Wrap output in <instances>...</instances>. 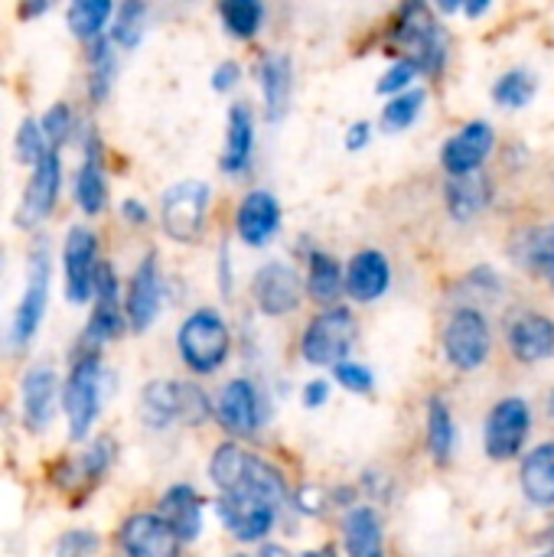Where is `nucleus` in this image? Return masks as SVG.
<instances>
[{
    "label": "nucleus",
    "mask_w": 554,
    "mask_h": 557,
    "mask_svg": "<svg viewBox=\"0 0 554 557\" xmlns=\"http://www.w3.org/2000/svg\"><path fill=\"white\" fill-rule=\"evenodd\" d=\"M545 542L552 545V552H554V525H552V529H549V532H545Z\"/></svg>",
    "instance_id": "nucleus-55"
},
{
    "label": "nucleus",
    "mask_w": 554,
    "mask_h": 557,
    "mask_svg": "<svg viewBox=\"0 0 554 557\" xmlns=\"http://www.w3.org/2000/svg\"><path fill=\"white\" fill-rule=\"evenodd\" d=\"M330 395H333V385H330L327 379H310V382L304 385V392H300V405H304L307 411H317V408H323V405L330 401Z\"/></svg>",
    "instance_id": "nucleus-47"
},
{
    "label": "nucleus",
    "mask_w": 554,
    "mask_h": 557,
    "mask_svg": "<svg viewBox=\"0 0 554 557\" xmlns=\"http://www.w3.org/2000/svg\"><path fill=\"white\" fill-rule=\"evenodd\" d=\"M232 261H229V248H222V261H219V277H222V294H232Z\"/></svg>",
    "instance_id": "nucleus-50"
},
{
    "label": "nucleus",
    "mask_w": 554,
    "mask_h": 557,
    "mask_svg": "<svg viewBox=\"0 0 554 557\" xmlns=\"http://www.w3.org/2000/svg\"><path fill=\"white\" fill-rule=\"evenodd\" d=\"M493 199V186L487 176L473 173V176H460V180H447L444 186V202H447V212L454 222H473L480 212H487Z\"/></svg>",
    "instance_id": "nucleus-32"
},
{
    "label": "nucleus",
    "mask_w": 554,
    "mask_h": 557,
    "mask_svg": "<svg viewBox=\"0 0 554 557\" xmlns=\"http://www.w3.org/2000/svg\"><path fill=\"white\" fill-rule=\"evenodd\" d=\"M359 323L356 313L343 304L313 313L300 333V359L313 369H336L356 349Z\"/></svg>",
    "instance_id": "nucleus-6"
},
{
    "label": "nucleus",
    "mask_w": 554,
    "mask_h": 557,
    "mask_svg": "<svg viewBox=\"0 0 554 557\" xmlns=\"http://www.w3.org/2000/svg\"><path fill=\"white\" fill-rule=\"evenodd\" d=\"M424 441H428V454L438 467H447L454 460L457 450V424H454V411L441 395L428 398V421H424Z\"/></svg>",
    "instance_id": "nucleus-33"
},
{
    "label": "nucleus",
    "mask_w": 554,
    "mask_h": 557,
    "mask_svg": "<svg viewBox=\"0 0 554 557\" xmlns=\"http://www.w3.org/2000/svg\"><path fill=\"white\" fill-rule=\"evenodd\" d=\"M444 356L457 372H477L490 359V320L480 307H457L444 326Z\"/></svg>",
    "instance_id": "nucleus-11"
},
{
    "label": "nucleus",
    "mask_w": 554,
    "mask_h": 557,
    "mask_svg": "<svg viewBox=\"0 0 554 557\" xmlns=\"http://www.w3.org/2000/svg\"><path fill=\"white\" fill-rule=\"evenodd\" d=\"M98 235L85 225H72L62 242V281H65V300L82 307L91 300L95 271H98Z\"/></svg>",
    "instance_id": "nucleus-16"
},
{
    "label": "nucleus",
    "mask_w": 554,
    "mask_h": 557,
    "mask_svg": "<svg viewBox=\"0 0 554 557\" xmlns=\"http://www.w3.org/2000/svg\"><path fill=\"white\" fill-rule=\"evenodd\" d=\"M209 480L219 490V496H242V499H255L264 503L278 512L291 509V483L284 476V470L271 460H264L261 454L225 441L212 450L209 457Z\"/></svg>",
    "instance_id": "nucleus-1"
},
{
    "label": "nucleus",
    "mask_w": 554,
    "mask_h": 557,
    "mask_svg": "<svg viewBox=\"0 0 554 557\" xmlns=\"http://www.w3.org/2000/svg\"><path fill=\"white\" fill-rule=\"evenodd\" d=\"M111 463H114V441L111 437H95L75 457L62 460L56 467L52 480H56L59 490H69V493L82 490L85 493V490H91L95 483H101L108 476Z\"/></svg>",
    "instance_id": "nucleus-27"
},
{
    "label": "nucleus",
    "mask_w": 554,
    "mask_h": 557,
    "mask_svg": "<svg viewBox=\"0 0 554 557\" xmlns=\"http://www.w3.org/2000/svg\"><path fill=\"white\" fill-rule=\"evenodd\" d=\"M173 343L186 372L196 379H209L222 372V366L229 362L235 336L219 307H196L180 320Z\"/></svg>",
    "instance_id": "nucleus-2"
},
{
    "label": "nucleus",
    "mask_w": 554,
    "mask_h": 557,
    "mask_svg": "<svg viewBox=\"0 0 554 557\" xmlns=\"http://www.w3.org/2000/svg\"><path fill=\"white\" fill-rule=\"evenodd\" d=\"M333 382L343 385V392H349V395H372V388H376L372 369L362 366V362H356V359L340 362V366L333 369Z\"/></svg>",
    "instance_id": "nucleus-44"
},
{
    "label": "nucleus",
    "mask_w": 554,
    "mask_h": 557,
    "mask_svg": "<svg viewBox=\"0 0 554 557\" xmlns=\"http://www.w3.org/2000/svg\"><path fill=\"white\" fill-rule=\"evenodd\" d=\"M238 82H242V62H235V59L219 62V65L212 69V78H209L212 91H219V95L235 91V88H238Z\"/></svg>",
    "instance_id": "nucleus-46"
},
{
    "label": "nucleus",
    "mask_w": 554,
    "mask_h": 557,
    "mask_svg": "<svg viewBox=\"0 0 554 557\" xmlns=\"http://www.w3.org/2000/svg\"><path fill=\"white\" fill-rule=\"evenodd\" d=\"M229 557H255V555H242V552H235V555H229Z\"/></svg>",
    "instance_id": "nucleus-57"
},
{
    "label": "nucleus",
    "mask_w": 554,
    "mask_h": 557,
    "mask_svg": "<svg viewBox=\"0 0 554 557\" xmlns=\"http://www.w3.org/2000/svg\"><path fill=\"white\" fill-rule=\"evenodd\" d=\"M424 101H428V91H424V88H408V91L389 98V101L382 104V114H379L382 131H385V134H402V131H408V127L421 117Z\"/></svg>",
    "instance_id": "nucleus-39"
},
{
    "label": "nucleus",
    "mask_w": 554,
    "mask_h": 557,
    "mask_svg": "<svg viewBox=\"0 0 554 557\" xmlns=\"http://www.w3.org/2000/svg\"><path fill=\"white\" fill-rule=\"evenodd\" d=\"M535 91H539V82H535V75L529 69H509V72H503L496 78L493 101L500 108H516L519 111V108H526L535 98Z\"/></svg>",
    "instance_id": "nucleus-40"
},
{
    "label": "nucleus",
    "mask_w": 554,
    "mask_h": 557,
    "mask_svg": "<svg viewBox=\"0 0 554 557\" xmlns=\"http://www.w3.org/2000/svg\"><path fill=\"white\" fill-rule=\"evenodd\" d=\"M343 532V552L346 557H389L385 555V529L382 516L369 503H356L353 509L343 512L340 522Z\"/></svg>",
    "instance_id": "nucleus-29"
},
{
    "label": "nucleus",
    "mask_w": 554,
    "mask_h": 557,
    "mask_svg": "<svg viewBox=\"0 0 554 557\" xmlns=\"http://www.w3.org/2000/svg\"><path fill=\"white\" fill-rule=\"evenodd\" d=\"M153 512L176 535V542L183 548L199 542V535L206 529V499H202V493L193 483H170L160 493Z\"/></svg>",
    "instance_id": "nucleus-18"
},
{
    "label": "nucleus",
    "mask_w": 554,
    "mask_h": 557,
    "mask_svg": "<svg viewBox=\"0 0 554 557\" xmlns=\"http://www.w3.org/2000/svg\"><path fill=\"white\" fill-rule=\"evenodd\" d=\"M118 552L121 557H183V545L157 519V512L147 509V512H134L121 522Z\"/></svg>",
    "instance_id": "nucleus-22"
},
{
    "label": "nucleus",
    "mask_w": 554,
    "mask_h": 557,
    "mask_svg": "<svg viewBox=\"0 0 554 557\" xmlns=\"http://www.w3.org/2000/svg\"><path fill=\"white\" fill-rule=\"evenodd\" d=\"M212 209V186L202 180H180L160 196V228L176 245H196Z\"/></svg>",
    "instance_id": "nucleus-8"
},
{
    "label": "nucleus",
    "mask_w": 554,
    "mask_h": 557,
    "mask_svg": "<svg viewBox=\"0 0 554 557\" xmlns=\"http://www.w3.org/2000/svg\"><path fill=\"white\" fill-rule=\"evenodd\" d=\"M460 10H464L467 16H480V13L490 10V3H487V0H480V3H460Z\"/></svg>",
    "instance_id": "nucleus-53"
},
{
    "label": "nucleus",
    "mask_w": 554,
    "mask_h": 557,
    "mask_svg": "<svg viewBox=\"0 0 554 557\" xmlns=\"http://www.w3.org/2000/svg\"><path fill=\"white\" fill-rule=\"evenodd\" d=\"M212 418L216 424L238 444V441H248L255 437L268 418H271V408H268V395L264 388L248 379V375H235L229 379L219 395H216V405H212Z\"/></svg>",
    "instance_id": "nucleus-9"
},
{
    "label": "nucleus",
    "mask_w": 554,
    "mask_h": 557,
    "mask_svg": "<svg viewBox=\"0 0 554 557\" xmlns=\"http://www.w3.org/2000/svg\"><path fill=\"white\" fill-rule=\"evenodd\" d=\"M212 512L219 516L222 529L242 545H264L281 519L278 509L255 503V499H242V496H216Z\"/></svg>",
    "instance_id": "nucleus-17"
},
{
    "label": "nucleus",
    "mask_w": 554,
    "mask_h": 557,
    "mask_svg": "<svg viewBox=\"0 0 554 557\" xmlns=\"http://www.w3.org/2000/svg\"><path fill=\"white\" fill-rule=\"evenodd\" d=\"M255 140H258V121L248 101H235L225 117V147L219 157V170L232 180L245 176L255 160Z\"/></svg>",
    "instance_id": "nucleus-26"
},
{
    "label": "nucleus",
    "mask_w": 554,
    "mask_h": 557,
    "mask_svg": "<svg viewBox=\"0 0 554 557\" xmlns=\"http://www.w3.org/2000/svg\"><path fill=\"white\" fill-rule=\"evenodd\" d=\"M539 557H554V552H545V555H539Z\"/></svg>",
    "instance_id": "nucleus-58"
},
{
    "label": "nucleus",
    "mask_w": 554,
    "mask_h": 557,
    "mask_svg": "<svg viewBox=\"0 0 554 557\" xmlns=\"http://www.w3.org/2000/svg\"><path fill=\"white\" fill-rule=\"evenodd\" d=\"M300 557H340V552H336L333 545H320V548H310V552H304Z\"/></svg>",
    "instance_id": "nucleus-54"
},
{
    "label": "nucleus",
    "mask_w": 554,
    "mask_h": 557,
    "mask_svg": "<svg viewBox=\"0 0 554 557\" xmlns=\"http://www.w3.org/2000/svg\"><path fill=\"white\" fill-rule=\"evenodd\" d=\"M140 421L150 431L202 428L212 421V398L202 385L186 379H153L140 388Z\"/></svg>",
    "instance_id": "nucleus-3"
},
{
    "label": "nucleus",
    "mask_w": 554,
    "mask_h": 557,
    "mask_svg": "<svg viewBox=\"0 0 554 557\" xmlns=\"http://www.w3.org/2000/svg\"><path fill=\"white\" fill-rule=\"evenodd\" d=\"M513 255L519 258L522 268L542 274L554 290V225H545V228H535V232L519 235Z\"/></svg>",
    "instance_id": "nucleus-37"
},
{
    "label": "nucleus",
    "mask_w": 554,
    "mask_h": 557,
    "mask_svg": "<svg viewBox=\"0 0 554 557\" xmlns=\"http://www.w3.org/2000/svg\"><path fill=\"white\" fill-rule=\"evenodd\" d=\"M121 215H124L127 225H147L150 222V209L140 199H124L121 202Z\"/></svg>",
    "instance_id": "nucleus-49"
},
{
    "label": "nucleus",
    "mask_w": 554,
    "mask_h": 557,
    "mask_svg": "<svg viewBox=\"0 0 554 557\" xmlns=\"http://www.w3.org/2000/svg\"><path fill=\"white\" fill-rule=\"evenodd\" d=\"M372 124L369 121H353L349 124V131H346V137H343V147L349 150V153H362L369 144H372Z\"/></svg>",
    "instance_id": "nucleus-48"
},
{
    "label": "nucleus",
    "mask_w": 554,
    "mask_h": 557,
    "mask_svg": "<svg viewBox=\"0 0 554 557\" xmlns=\"http://www.w3.org/2000/svg\"><path fill=\"white\" fill-rule=\"evenodd\" d=\"M46 150H49V144H46L42 127H39V117H23L20 127H16V134H13V153H16V160L26 163V166H33Z\"/></svg>",
    "instance_id": "nucleus-42"
},
{
    "label": "nucleus",
    "mask_w": 554,
    "mask_h": 557,
    "mask_svg": "<svg viewBox=\"0 0 554 557\" xmlns=\"http://www.w3.org/2000/svg\"><path fill=\"white\" fill-rule=\"evenodd\" d=\"M219 20L232 39L248 42L264 29L268 7L261 0H225V3H219Z\"/></svg>",
    "instance_id": "nucleus-36"
},
{
    "label": "nucleus",
    "mask_w": 554,
    "mask_h": 557,
    "mask_svg": "<svg viewBox=\"0 0 554 557\" xmlns=\"http://www.w3.org/2000/svg\"><path fill=\"white\" fill-rule=\"evenodd\" d=\"M49 287H52L49 242L36 238V245L26 255V281H23V294H20V304L13 310V323H10V349L13 352L29 349V343L36 339V333H39V326L46 320Z\"/></svg>",
    "instance_id": "nucleus-7"
},
{
    "label": "nucleus",
    "mask_w": 554,
    "mask_h": 557,
    "mask_svg": "<svg viewBox=\"0 0 554 557\" xmlns=\"http://www.w3.org/2000/svg\"><path fill=\"white\" fill-rule=\"evenodd\" d=\"M281 222H284L281 199L264 186L248 189L235 206V235L248 248L271 245L278 238V232H281Z\"/></svg>",
    "instance_id": "nucleus-19"
},
{
    "label": "nucleus",
    "mask_w": 554,
    "mask_h": 557,
    "mask_svg": "<svg viewBox=\"0 0 554 557\" xmlns=\"http://www.w3.org/2000/svg\"><path fill=\"white\" fill-rule=\"evenodd\" d=\"M251 300L261 317L281 320L304 304V277L291 261H264L251 274Z\"/></svg>",
    "instance_id": "nucleus-12"
},
{
    "label": "nucleus",
    "mask_w": 554,
    "mask_h": 557,
    "mask_svg": "<svg viewBox=\"0 0 554 557\" xmlns=\"http://www.w3.org/2000/svg\"><path fill=\"white\" fill-rule=\"evenodd\" d=\"M519 483H522V493L532 506L554 509V441H545L526 454L522 470H519Z\"/></svg>",
    "instance_id": "nucleus-31"
},
{
    "label": "nucleus",
    "mask_w": 554,
    "mask_h": 557,
    "mask_svg": "<svg viewBox=\"0 0 554 557\" xmlns=\"http://www.w3.org/2000/svg\"><path fill=\"white\" fill-rule=\"evenodd\" d=\"M59 193H62V150L49 147L33 163V173L23 186V196L16 206V225L20 228H39L52 215Z\"/></svg>",
    "instance_id": "nucleus-14"
},
{
    "label": "nucleus",
    "mask_w": 554,
    "mask_h": 557,
    "mask_svg": "<svg viewBox=\"0 0 554 557\" xmlns=\"http://www.w3.org/2000/svg\"><path fill=\"white\" fill-rule=\"evenodd\" d=\"M62 398V379L49 366H29L20 379V418L29 434L49 431Z\"/></svg>",
    "instance_id": "nucleus-20"
},
{
    "label": "nucleus",
    "mask_w": 554,
    "mask_h": 557,
    "mask_svg": "<svg viewBox=\"0 0 554 557\" xmlns=\"http://www.w3.org/2000/svg\"><path fill=\"white\" fill-rule=\"evenodd\" d=\"M258 88H261V111L268 124H281L294 101V59L287 52H264L258 59Z\"/></svg>",
    "instance_id": "nucleus-25"
},
{
    "label": "nucleus",
    "mask_w": 554,
    "mask_h": 557,
    "mask_svg": "<svg viewBox=\"0 0 554 557\" xmlns=\"http://www.w3.org/2000/svg\"><path fill=\"white\" fill-rule=\"evenodd\" d=\"M147 13L150 7L140 0H127L124 7H114V16L108 23V39L114 49H137L147 33Z\"/></svg>",
    "instance_id": "nucleus-38"
},
{
    "label": "nucleus",
    "mask_w": 554,
    "mask_h": 557,
    "mask_svg": "<svg viewBox=\"0 0 554 557\" xmlns=\"http://www.w3.org/2000/svg\"><path fill=\"white\" fill-rule=\"evenodd\" d=\"M49 10V3H23L20 7V16L23 20H33V16H39V13H46Z\"/></svg>",
    "instance_id": "nucleus-52"
},
{
    "label": "nucleus",
    "mask_w": 554,
    "mask_h": 557,
    "mask_svg": "<svg viewBox=\"0 0 554 557\" xmlns=\"http://www.w3.org/2000/svg\"><path fill=\"white\" fill-rule=\"evenodd\" d=\"M529 428H532V408L526 398L519 395H509V398H500L490 414H487V424H483V450L490 460L496 463H506L513 457H519L526 437H529Z\"/></svg>",
    "instance_id": "nucleus-13"
},
{
    "label": "nucleus",
    "mask_w": 554,
    "mask_h": 557,
    "mask_svg": "<svg viewBox=\"0 0 554 557\" xmlns=\"http://www.w3.org/2000/svg\"><path fill=\"white\" fill-rule=\"evenodd\" d=\"M506 346L513 352L516 362L522 366H535L554 356V320L539 313V310H526L519 313L509 326H506Z\"/></svg>",
    "instance_id": "nucleus-28"
},
{
    "label": "nucleus",
    "mask_w": 554,
    "mask_h": 557,
    "mask_svg": "<svg viewBox=\"0 0 554 557\" xmlns=\"http://www.w3.org/2000/svg\"><path fill=\"white\" fill-rule=\"evenodd\" d=\"M163 307V271L157 251H147L124 284V323L134 333H147Z\"/></svg>",
    "instance_id": "nucleus-15"
},
{
    "label": "nucleus",
    "mask_w": 554,
    "mask_h": 557,
    "mask_svg": "<svg viewBox=\"0 0 554 557\" xmlns=\"http://www.w3.org/2000/svg\"><path fill=\"white\" fill-rule=\"evenodd\" d=\"M72 196L85 215H101L108 209V166H104V147L101 137L88 127L82 137V160L75 170Z\"/></svg>",
    "instance_id": "nucleus-23"
},
{
    "label": "nucleus",
    "mask_w": 554,
    "mask_h": 557,
    "mask_svg": "<svg viewBox=\"0 0 554 557\" xmlns=\"http://www.w3.org/2000/svg\"><path fill=\"white\" fill-rule=\"evenodd\" d=\"M389 39L395 49H402L398 59L415 62L421 75L434 78L444 72V65H447V29L441 26V20L434 16V10L428 3L398 7Z\"/></svg>",
    "instance_id": "nucleus-5"
},
{
    "label": "nucleus",
    "mask_w": 554,
    "mask_h": 557,
    "mask_svg": "<svg viewBox=\"0 0 554 557\" xmlns=\"http://www.w3.org/2000/svg\"><path fill=\"white\" fill-rule=\"evenodd\" d=\"M300 277H304V294L313 304H320L323 310L340 304V297H343V264L330 251L310 248L307 251V271Z\"/></svg>",
    "instance_id": "nucleus-30"
},
{
    "label": "nucleus",
    "mask_w": 554,
    "mask_h": 557,
    "mask_svg": "<svg viewBox=\"0 0 554 557\" xmlns=\"http://www.w3.org/2000/svg\"><path fill=\"white\" fill-rule=\"evenodd\" d=\"M392 287V261L379 248H362L346 261L343 294L356 304H376Z\"/></svg>",
    "instance_id": "nucleus-24"
},
{
    "label": "nucleus",
    "mask_w": 554,
    "mask_h": 557,
    "mask_svg": "<svg viewBox=\"0 0 554 557\" xmlns=\"http://www.w3.org/2000/svg\"><path fill=\"white\" fill-rule=\"evenodd\" d=\"M255 557H294L284 545H278V542H264V545H258V555Z\"/></svg>",
    "instance_id": "nucleus-51"
},
{
    "label": "nucleus",
    "mask_w": 554,
    "mask_h": 557,
    "mask_svg": "<svg viewBox=\"0 0 554 557\" xmlns=\"http://www.w3.org/2000/svg\"><path fill=\"white\" fill-rule=\"evenodd\" d=\"M111 16H114V3L111 0H75L65 10V26H69V33L75 39L95 42L98 36H104Z\"/></svg>",
    "instance_id": "nucleus-35"
},
{
    "label": "nucleus",
    "mask_w": 554,
    "mask_h": 557,
    "mask_svg": "<svg viewBox=\"0 0 554 557\" xmlns=\"http://www.w3.org/2000/svg\"><path fill=\"white\" fill-rule=\"evenodd\" d=\"M421 72H418V65L415 62H408V59H395L385 72H382V78L376 82V91L379 95H385V98H395V95H402V91H408V88H415V78H418Z\"/></svg>",
    "instance_id": "nucleus-43"
},
{
    "label": "nucleus",
    "mask_w": 554,
    "mask_h": 557,
    "mask_svg": "<svg viewBox=\"0 0 554 557\" xmlns=\"http://www.w3.org/2000/svg\"><path fill=\"white\" fill-rule=\"evenodd\" d=\"M85 65H88V98H91V104H104L111 98L114 75H118V49H114V42L108 36H98L95 42H88Z\"/></svg>",
    "instance_id": "nucleus-34"
},
{
    "label": "nucleus",
    "mask_w": 554,
    "mask_h": 557,
    "mask_svg": "<svg viewBox=\"0 0 554 557\" xmlns=\"http://www.w3.org/2000/svg\"><path fill=\"white\" fill-rule=\"evenodd\" d=\"M549 414L554 418V392H552V398H549Z\"/></svg>",
    "instance_id": "nucleus-56"
},
{
    "label": "nucleus",
    "mask_w": 554,
    "mask_h": 557,
    "mask_svg": "<svg viewBox=\"0 0 554 557\" xmlns=\"http://www.w3.org/2000/svg\"><path fill=\"white\" fill-rule=\"evenodd\" d=\"M62 411H65V431H69V444H88L98 418H101V405H104V366H101V352L91 349H75L72 356V369L62 382V398H59Z\"/></svg>",
    "instance_id": "nucleus-4"
},
{
    "label": "nucleus",
    "mask_w": 554,
    "mask_h": 557,
    "mask_svg": "<svg viewBox=\"0 0 554 557\" xmlns=\"http://www.w3.org/2000/svg\"><path fill=\"white\" fill-rule=\"evenodd\" d=\"M101 548L91 529H69L56 539V557H91Z\"/></svg>",
    "instance_id": "nucleus-45"
},
{
    "label": "nucleus",
    "mask_w": 554,
    "mask_h": 557,
    "mask_svg": "<svg viewBox=\"0 0 554 557\" xmlns=\"http://www.w3.org/2000/svg\"><path fill=\"white\" fill-rule=\"evenodd\" d=\"M91 313L85 320V330L78 336V349L101 352L108 343H114L127 323H124V287L118 281V271L111 261H101L95 271V287H91Z\"/></svg>",
    "instance_id": "nucleus-10"
},
{
    "label": "nucleus",
    "mask_w": 554,
    "mask_h": 557,
    "mask_svg": "<svg viewBox=\"0 0 554 557\" xmlns=\"http://www.w3.org/2000/svg\"><path fill=\"white\" fill-rule=\"evenodd\" d=\"M496 147V131L490 121H467L457 134H451L441 147V166L451 173V180L473 176L490 160Z\"/></svg>",
    "instance_id": "nucleus-21"
},
{
    "label": "nucleus",
    "mask_w": 554,
    "mask_h": 557,
    "mask_svg": "<svg viewBox=\"0 0 554 557\" xmlns=\"http://www.w3.org/2000/svg\"><path fill=\"white\" fill-rule=\"evenodd\" d=\"M39 127H42L46 144H49L52 150H62L72 137H78V117H75L72 104H65V101H56V104L39 117Z\"/></svg>",
    "instance_id": "nucleus-41"
}]
</instances>
